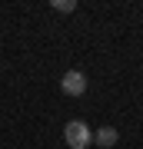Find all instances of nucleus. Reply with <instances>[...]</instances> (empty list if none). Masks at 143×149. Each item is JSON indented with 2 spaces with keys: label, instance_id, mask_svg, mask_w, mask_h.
<instances>
[{
  "label": "nucleus",
  "instance_id": "4",
  "mask_svg": "<svg viewBox=\"0 0 143 149\" xmlns=\"http://www.w3.org/2000/svg\"><path fill=\"white\" fill-rule=\"evenodd\" d=\"M53 10L57 13H70V10H77V0H53Z\"/></svg>",
  "mask_w": 143,
  "mask_h": 149
},
{
  "label": "nucleus",
  "instance_id": "2",
  "mask_svg": "<svg viewBox=\"0 0 143 149\" xmlns=\"http://www.w3.org/2000/svg\"><path fill=\"white\" fill-rule=\"evenodd\" d=\"M60 90H63V96H83L87 93V76L80 70H67L63 80H60Z\"/></svg>",
  "mask_w": 143,
  "mask_h": 149
},
{
  "label": "nucleus",
  "instance_id": "1",
  "mask_svg": "<svg viewBox=\"0 0 143 149\" xmlns=\"http://www.w3.org/2000/svg\"><path fill=\"white\" fill-rule=\"evenodd\" d=\"M63 143L70 149H87L93 143V133H90V126L87 123H80V119H70L67 126H63Z\"/></svg>",
  "mask_w": 143,
  "mask_h": 149
},
{
  "label": "nucleus",
  "instance_id": "3",
  "mask_svg": "<svg viewBox=\"0 0 143 149\" xmlns=\"http://www.w3.org/2000/svg\"><path fill=\"white\" fill-rule=\"evenodd\" d=\"M117 139H120V133H117L113 126H100V129L93 133V143H97V146H103V149L117 146Z\"/></svg>",
  "mask_w": 143,
  "mask_h": 149
}]
</instances>
